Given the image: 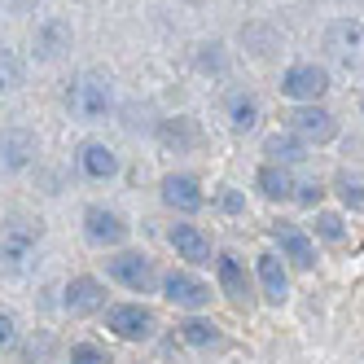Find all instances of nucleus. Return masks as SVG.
I'll return each instance as SVG.
<instances>
[{
  "instance_id": "obj_1",
  "label": "nucleus",
  "mask_w": 364,
  "mask_h": 364,
  "mask_svg": "<svg viewBox=\"0 0 364 364\" xmlns=\"http://www.w3.org/2000/svg\"><path fill=\"white\" fill-rule=\"evenodd\" d=\"M40 237H44V228L36 220H22V215H14L0 228V277H27Z\"/></svg>"
},
{
  "instance_id": "obj_2",
  "label": "nucleus",
  "mask_w": 364,
  "mask_h": 364,
  "mask_svg": "<svg viewBox=\"0 0 364 364\" xmlns=\"http://www.w3.org/2000/svg\"><path fill=\"white\" fill-rule=\"evenodd\" d=\"M114 106V88L106 75H97V70H84V75H75L70 88H66V110L75 119H84V123H97V119H106Z\"/></svg>"
},
{
  "instance_id": "obj_3",
  "label": "nucleus",
  "mask_w": 364,
  "mask_h": 364,
  "mask_svg": "<svg viewBox=\"0 0 364 364\" xmlns=\"http://www.w3.org/2000/svg\"><path fill=\"white\" fill-rule=\"evenodd\" d=\"M325 53L338 66H364V22L355 18H338L325 31Z\"/></svg>"
},
{
  "instance_id": "obj_4",
  "label": "nucleus",
  "mask_w": 364,
  "mask_h": 364,
  "mask_svg": "<svg viewBox=\"0 0 364 364\" xmlns=\"http://www.w3.org/2000/svg\"><path fill=\"white\" fill-rule=\"evenodd\" d=\"M106 329L114 338H123V343H145V338H154L159 321L141 303H119V307H106Z\"/></svg>"
},
{
  "instance_id": "obj_5",
  "label": "nucleus",
  "mask_w": 364,
  "mask_h": 364,
  "mask_svg": "<svg viewBox=\"0 0 364 364\" xmlns=\"http://www.w3.org/2000/svg\"><path fill=\"white\" fill-rule=\"evenodd\" d=\"M325 88H329V75L316 66V62H294L290 70L281 75V92L290 97V101H321L325 97Z\"/></svg>"
},
{
  "instance_id": "obj_6",
  "label": "nucleus",
  "mask_w": 364,
  "mask_h": 364,
  "mask_svg": "<svg viewBox=\"0 0 364 364\" xmlns=\"http://www.w3.org/2000/svg\"><path fill=\"white\" fill-rule=\"evenodd\" d=\"M106 272L123 285V290H132V294H149L154 290V268H149V259L136 255V250H119L106 264Z\"/></svg>"
},
{
  "instance_id": "obj_7",
  "label": "nucleus",
  "mask_w": 364,
  "mask_h": 364,
  "mask_svg": "<svg viewBox=\"0 0 364 364\" xmlns=\"http://www.w3.org/2000/svg\"><path fill=\"white\" fill-rule=\"evenodd\" d=\"M62 303L70 316H97V311H106V285L97 277H70Z\"/></svg>"
},
{
  "instance_id": "obj_8",
  "label": "nucleus",
  "mask_w": 364,
  "mask_h": 364,
  "mask_svg": "<svg viewBox=\"0 0 364 364\" xmlns=\"http://www.w3.org/2000/svg\"><path fill=\"white\" fill-rule=\"evenodd\" d=\"M333 132H338L333 114H329V110H321L316 101H311V106H303V110H294V114H290V136H299L303 145H321V141H329Z\"/></svg>"
},
{
  "instance_id": "obj_9",
  "label": "nucleus",
  "mask_w": 364,
  "mask_h": 364,
  "mask_svg": "<svg viewBox=\"0 0 364 364\" xmlns=\"http://www.w3.org/2000/svg\"><path fill=\"white\" fill-rule=\"evenodd\" d=\"M84 232L92 246H119L127 237V224L119 211H110V206H88L84 211Z\"/></svg>"
},
{
  "instance_id": "obj_10",
  "label": "nucleus",
  "mask_w": 364,
  "mask_h": 364,
  "mask_svg": "<svg viewBox=\"0 0 364 364\" xmlns=\"http://www.w3.org/2000/svg\"><path fill=\"white\" fill-rule=\"evenodd\" d=\"M163 294H167V303L189 307V311H202L206 303H211V290H206L193 272H167L163 277Z\"/></svg>"
},
{
  "instance_id": "obj_11",
  "label": "nucleus",
  "mask_w": 364,
  "mask_h": 364,
  "mask_svg": "<svg viewBox=\"0 0 364 364\" xmlns=\"http://www.w3.org/2000/svg\"><path fill=\"white\" fill-rule=\"evenodd\" d=\"M36 159V132L27 127H5L0 132V171H22Z\"/></svg>"
},
{
  "instance_id": "obj_12",
  "label": "nucleus",
  "mask_w": 364,
  "mask_h": 364,
  "mask_svg": "<svg viewBox=\"0 0 364 364\" xmlns=\"http://www.w3.org/2000/svg\"><path fill=\"white\" fill-rule=\"evenodd\" d=\"M215 277H220V290H224V299L232 307H246L250 303V277H246V268H242L237 255H220Z\"/></svg>"
},
{
  "instance_id": "obj_13",
  "label": "nucleus",
  "mask_w": 364,
  "mask_h": 364,
  "mask_svg": "<svg viewBox=\"0 0 364 364\" xmlns=\"http://www.w3.org/2000/svg\"><path fill=\"white\" fill-rule=\"evenodd\" d=\"M167 242L176 246L180 259H189V264H211V237H206L198 224H171Z\"/></svg>"
},
{
  "instance_id": "obj_14",
  "label": "nucleus",
  "mask_w": 364,
  "mask_h": 364,
  "mask_svg": "<svg viewBox=\"0 0 364 364\" xmlns=\"http://www.w3.org/2000/svg\"><path fill=\"white\" fill-rule=\"evenodd\" d=\"M272 237H277L281 255L290 259L294 268H311V264H316V246H311V237H307L299 224H277V228H272Z\"/></svg>"
},
{
  "instance_id": "obj_15",
  "label": "nucleus",
  "mask_w": 364,
  "mask_h": 364,
  "mask_svg": "<svg viewBox=\"0 0 364 364\" xmlns=\"http://www.w3.org/2000/svg\"><path fill=\"white\" fill-rule=\"evenodd\" d=\"M70 48V22L66 18H44L36 27V58L40 62H58Z\"/></svg>"
},
{
  "instance_id": "obj_16",
  "label": "nucleus",
  "mask_w": 364,
  "mask_h": 364,
  "mask_svg": "<svg viewBox=\"0 0 364 364\" xmlns=\"http://www.w3.org/2000/svg\"><path fill=\"white\" fill-rule=\"evenodd\" d=\"M163 202L171 206V211H185V215H193V211H202V185L193 176H167L163 180Z\"/></svg>"
},
{
  "instance_id": "obj_17",
  "label": "nucleus",
  "mask_w": 364,
  "mask_h": 364,
  "mask_svg": "<svg viewBox=\"0 0 364 364\" xmlns=\"http://www.w3.org/2000/svg\"><path fill=\"white\" fill-rule=\"evenodd\" d=\"M80 171L88 180H110L119 171V154L101 141H88V145H80Z\"/></svg>"
},
{
  "instance_id": "obj_18",
  "label": "nucleus",
  "mask_w": 364,
  "mask_h": 364,
  "mask_svg": "<svg viewBox=\"0 0 364 364\" xmlns=\"http://www.w3.org/2000/svg\"><path fill=\"white\" fill-rule=\"evenodd\" d=\"M255 185H259V193H264L268 202H290L294 189H299L294 176H290V167H277V163H264V167H259Z\"/></svg>"
},
{
  "instance_id": "obj_19",
  "label": "nucleus",
  "mask_w": 364,
  "mask_h": 364,
  "mask_svg": "<svg viewBox=\"0 0 364 364\" xmlns=\"http://www.w3.org/2000/svg\"><path fill=\"white\" fill-rule=\"evenodd\" d=\"M259 285H264V299L272 307H281L285 299H290V277H285L277 255H259Z\"/></svg>"
},
{
  "instance_id": "obj_20",
  "label": "nucleus",
  "mask_w": 364,
  "mask_h": 364,
  "mask_svg": "<svg viewBox=\"0 0 364 364\" xmlns=\"http://www.w3.org/2000/svg\"><path fill=\"white\" fill-rule=\"evenodd\" d=\"M228 119H232V127H237V132H250V127L259 123V101H255L250 92H232V97H228Z\"/></svg>"
},
{
  "instance_id": "obj_21",
  "label": "nucleus",
  "mask_w": 364,
  "mask_h": 364,
  "mask_svg": "<svg viewBox=\"0 0 364 364\" xmlns=\"http://www.w3.org/2000/svg\"><path fill=\"white\" fill-rule=\"evenodd\" d=\"M268 154H272V163H277V167H294V163L307 159V145H303L299 136L285 132V136H272V141H268Z\"/></svg>"
},
{
  "instance_id": "obj_22",
  "label": "nucleus",
  "mask_w": 364,
  "mask_h": 364,
  "mask_svg": "<svg viewBox=\"0 0 364 364\" xmlns=\"http://www.w3.org/2000/svg\"><path fill=\"white\" fill-rule=\"evenodd\" d=\"M14 88H22V62H18L14 48H0V97L14 92Z\"/></svg>"
},
{
  "instance_id": "obj_23",
  "label": "nucleus",
  "mask_w": 364,
  "mask_h": 364,
  "mask_svg": "<svg viewBox=\"0 0 364 364\" xmlns=\"http://www.w3.org/2000/svg\"><path fill=\"white\" fill-rule=\"evenodd\" d=\"M180 338H185V343L189 347H211L215 343V325L211 321H202V316H193V321H185V325H180Z\"/></svg>"
},
{
  "instance_id": "obj_24",
  "label": "nucleus",
  "mask_w": 364,
  "mask_h": 364,
  "mask_svg": "<svg viewBox=\"0 0 364 364\" xmlns=\"http://www.w3.org/2000/svg\"><path fill=\"white\" fill-rule=\"evenodd\" d=\"M70 364H114L106 347H97V343H75L70 347Z\"/></svg>"
},
{
  "instance_id": "obj_25",
  "label": "nucleus",
  "mask_w": 364,
  "mask_h": 364,
  "mask_svg": "<svg viewBox=\"0 0 364 364\" xmlns=\"http://www.w3.org/2000/svg\"><path fill=\"white\" fill-rule=\"evenodd\" d=\"M316 237H325V242H343V237H347V224H343V215L321 211V215H316Z\"/></svg>"
},
{
  "instance_id": "obj_26",
  "label": "nucleus",
  "mask_w": 364,
  "mask_h": 364,
  "mask_svg": "<svg viewBox=\"0 0 364 364\" xmlns=\"http://www.w3.org/2000/svg\"><path fill=\"white\" fill-rule=\"evenodd\" d=\"M163 141H167V145H193V127H189V119L163 123Z\"/></svg>"
},
{
  "instance_id": "obj_27",
  "label": "nucleus",
  "mask_w": 364,
  "mask_h": 364,
  "mask_svg": "<svg viewBox=\"0 0 364 364\" xmlns=\"http://www.w3.org/2000/svg\"><path fill=\"white\" fill-rule=\"evenodd\" d=\"M338 198H343L351 211H364V185L360 180H343V185H338Z\"/></svg>"
},
{
  "instance_id": "obj_28",
  "label": "nucleus",
  "mask_w": 364,
  "mask_h": 364,
  "mask_svg": "<svg viewBox=\"0 0 364 364\" xmlns=\"http://www.w3.org/2000/svg\"><path fill=\"white\" fill-rule=\"evenodd\" d=\"M18 343V316L14 311H0V351H9Z\"/></svg>"
},
{
  "instance_id": "obj_29",
  "label": "nucleus",
  "mask_w": 364,
  "mask_h": 364,
  "mask_svg": "<svg viewBox=\"0 0 364 364\" xmlns=\"http://www.w3.org/2000/svg\"><path fill=\"white\" fill-rule=\"evenodd\" d=\"M303 206H316L321 202V185H299V193H294Z\"/></svg>"
},
{
  "instance_id": "obj_30",
  "label": "nucleus",
  "mask_w": 364,
  "mask_h": 364,
  "mask_svg": "<svg viewBox=\"0 0 364 364\" xmlns=\"http://www.w3.org/2000/svg\"><path fill=\"white\" fill-rule=\"evenodd\" d=\"M0 5H5L9 14H27V9H36L40 0H0Z\"/></svg>"
},
{
  "instance_id": "obj_31",
  "label": "nucleus",
  "mask_w": 364,
  "mask_h": 364,
  "mask_svg": "<svg viewBox=\"0 0 364 364\" xmlns=\"http://www.w3.org/2000/svg\"><path fill=\"white\" fill-rule=\"evenodd\" d=\"M220 202H224V206H228V211H242V198H237V193H224V198H220Z\"/></svg>"
},
{
  "instance_id": "obj_32",
  "label": "nucleus",
  "mask_w": 364,
  "mask_h": 364,
  "mask_svg": "<svg viewBox=\"0 0 364 364\" xmlns=\"http://www.w3.org/2000/svg\"><path fill=\"white\" fill-rule=\"evenodd\" d=\"M360 114H364V101H360Z\"/></svg>"
}]
</instances>
